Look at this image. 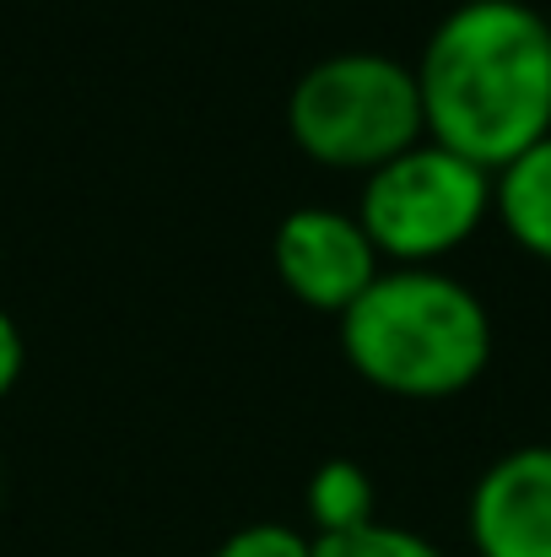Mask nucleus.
<instances>
[{
  "instance_id": "nucleus-7",
  "label": "nucleus",
  "mask_w": 551,
  "mask_h": 557,
  "mask_svg": "<svg viewBox=\"0 0 551 557\" xmlns=\"http://www.w3.org/2000/svg\"><path fill=\"white\" fill-rule=\"evenodd\" d=\"M492 195H498V211H503L509 233L525 249L551 260V136L525 147L514 163H503Z\"/></svg>"
},
{
  "instance_id": "nucleus-8",
  "label": "nucleus",
  "mask_w": 551,
  "mask_h": 557,
  "mask_svg": "<svg viewBox=\"0 0 551 557\" xmlns=\"http://www.w3.org/2000/svg\"><path fill=\"white\" fill-rule=\"evenodd\" d=\"M309 509H314V525L320 536L325 531H352V525H367L373 520V482L358 460L347 455H330L314 482H309Z\"/></svg>"
},
{
  "instance_id": "nucleus-9",
  "label": "nucleus",
  "mask_w": 551,
  "mask_h": 557,
  "mask_svg": "<svg viewBox=\"0 0 551 557\" xmlns=\"http://www.w3.org/2000/svg\"><path fill=\"white\" fill-rule=\"evenodd\" d=\"M314 557H443L427 536L405 531V525H352V531H325L314 536Z\"/></svg>"
},
{
  "instance_id": "nucleus-10",
  "label": "nucleus",
  "mask_w": 551,
  "mask_h": 557,
  "mask_svg": "<svg viewBox=\"0 0 551 557\" xmlns=\"http://www.w3.org/2000/svg\"><path fill=\"white\" fill-rule=\"evenodd\" d=\"M211 557H314V536L281 520H260V525H238Z\"/></svg>"
},
{
  "instance_id": "nucleus-2",
  "label": "nucleus",
  "mask_w": 551,
  "mask_h": 557,
  "mask_svg": "<svg viewBox=\"0 0 551 557\" xmlns=\"http://www.w3.org/2000/svg\"><path fill=\"white\" fill-rule=\"evenodd\" d=\"M347 358L400 395H449L487 369L492 320L481 298L443 271H378L341 309Z\"/></svg>"
},
{
  "instance_id": "nucleus-3",
  "label": "nucleus",
  "mask_w": 551,
  "mask_h": 557,
  "mask_svg": "<svg viewBox=\"0 0 551 557\" xmlns=\"http://www.w3.org/2000/svg\"><path fill=\"white\" fill-rule=\"evenodd\" d=\"M287 125L303 141V152L325 163H389L405 147H416V131L427 125L422 114V87L416 71L373 54L347 49L314 60L292 98H287Z\"/></svg>"
},
{
  "instance_id": "nucleus-11",
  "label": "nucleus",
  "mask_w": 551,
  "mask_h": 557,
  "mask_svg": "<svg viewBox=\"0 0 551 557\" xmlns=\"http://www.w3.org/2000/svg\"><path fill=\"white\" fill-rule=\"evenodd\" d=\"M16 369H22V331H16V320L0 309V395L11 389Z\"/></svg>"
},
{
  "instance_id": "nucleus-6",
  "label": "nucleus",
  "mask_w": 551,
  "mask_h": 557,
  "mask_svg": "<svg viewBox=\"0 0 551 557\" xmlns=\"http://www.w3.org/2000/svg\"><path fill=\"white\" fill-rule=\"evenodd\" d=\"M471 536L481 557H551V444H519L481 471Z\"/></svg>"
},
{
  "instance_id": "nucleus-5",
  "label": "nucleus",
  "mask_w": 551,
  "mask_h": 557,
  "mask_svg": "<svg viewBox=\"0 0 551 557\" xmlns=\"http://www.w3.org/2000/svg\"><path fill=\"white\" fill-rule=\"evenodd\" d=\"M276 265L292 293L320 309H347L378 276V249L358 216L330 206H298L276 227Z\"/></svg>"
},
{
  "instance_id": "nucleus-4",
  "label": "nucleus",
  "mask_w": 551,
  "mask_h": 557,
  "mask_svg": "<svg viewBox=\"0 0 551 557\" xmlns=\"http://www.w3.org/2000/svg\"><path fill=\"white\" fill-rule=\"evenodd\" d=\"M487 200H492V185H487L481 163H471L438 141H416L400 158L373 169L358 222L373 238V249L422 260V255L454 249L481 222Z\"/></svg>"
},
{
  "instance_id": "nucleus-1",
  "label": "nucleus",
  "mask_w": 551,
  "mask_h": 557,
  "mask_svg": "<svg viewBox=\"0 0 551 557\" xmlns=\"http://www.w3.org/2000/svg\"><path fill=\"white\" fill-rule=\"evenodd\" d=\"M416 87L438 147L503 169L551 136V22L525 0H460L433 27Z\"/></svg>"
}]
</instances>
